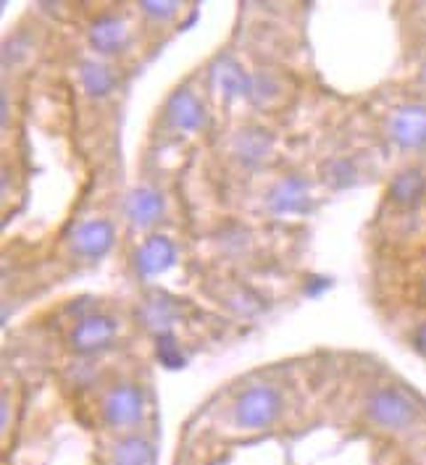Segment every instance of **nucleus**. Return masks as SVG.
Returning <instances> with one entry per match:
<instances>
[{
    "label": "nucleus",
    "mask_w": 426,
    "mask_h": 465,
    "mask_svg": "<svg viewBox=\"0 0 426 465\" xmlns=\"http://www.w3.org/2000/svg\"><path fill=\"white\" fill-rule=\"evenodd\" d=\"M282 413V395L271 384H253L247 387L235 403V421L240 429H266Z\"/></svg>",
    "instance_id": "nucleus-1"
},
{
    "label": "nucleus",
    "mask_w": 426,
    "mask_h": 465,
    "mask_svg": "<svg viewBox=\"0 0 426 465\" xmlns=\"http://www.w3.org/2000/svg\"><path fill=\"white\" fill-rule=\"evenodd\" d=\"M366 413L376 426L387 431H403L416 421V405L411 403V397L392 387L376 389L366 400Z\"/></svg>",
    "instance_id": "nucleus-2"
},
{
    "label": "nucleus",
    "mask_w": 426,
    "mask_h": 465,
    "mask_svg": "<svg viewBox=\"0 0 426 465\" xmlns=\"http://www.w3.org/2000/svg\"><path fill=\"white\" fill-rule=\"evenodd\" d=\"M145 397L134 384H119L103 397V418L114 429H129L142 421Z\"/></svg>",
    "instance_id": "nucleus-3"
},
{
    "label": "nucleus",
    "mask_w": 426,
    "mask_h": 465,
    "mask_svg": "<svg viewBox=\"0 0 426 465\" xmlns=\"http://www.w3.org/2000/svg\"><path fill=\"white\" fill-rule=\"evenodd\" d=\"M390 140L403 150L426 148V106H403L387 124Z\"/></svg>",
    "instance_id": "nucleus-4"
},
{
    "label": "nucleus",
    "mask_w": 426,
    "mask_h": 465,
    "mask_svg": "<svg viewBox=\"0 0 426 465\" xmlns=\"http://www.w3.org/2000/svg\"><path fill=\"white\" fill-rule=\"evenodd\" d=\"M114 337H117V324H114V318L100 316V313H92V316H84V318L74 326L68 342H71V348L76 349V352L90 355V352H98V349L109 348V345L114 342Z\"/></svg>",
    "instance_id": "nucleus-5"
},
{
    "label": "nucleus",
    "mask_w": 426,
    "mask_h": 465,
    "mask_svg": "<svg viewBox=\"0 0 426 465\" xmlns=\"http://www.w3.org/2000/svg\"><path fill=\"white\" fill-rule=\"evenodd\" d=\"M68 242H71V250L76 255H82V258H100L114 245V227L106 219H90V221L79 224L71 232Z\"/></svg>",
    "instance_id": "nucleus-6"
},
{
    "label": "nucleus",
    "mask_w": 426,
    "mask_h": 465,
    "mask_svg": "<svg viewBox=\"0 0 426 465\" xmlns=\"http://www.w3.org/2000/svg\"><path fill=\"white\" fill-rule=\"evenodd\" d=\"M177 263V247L169 237L153 234L145 239V245L137 250V271L142 277H158L166 274Z\"/></svg>",
    "instance_id": "nucleus-7"
},
{
    "label": "nucleus",
    "mask_w": 426,
    "mask_h": 465,
    "mask_svg": "<svg viewBox=\"0 0 426 465\" xmlns=\"http://www.w3.org/2000/svg\"><path fill=\"white\" fill-rule=\"evenodd\" d=\"M310 205L308 184L301 176H287L282 179L271 192H269V208L279 216H301Z\"/></svg>",
    "instance_id": "nucleus-8"
},
{
    "label": "nucleus",
    "mask_w": 426,
    "mask_h": 465,
    "mask_svg": "<svg viewBox=\"0 0 426 465\" xmlns=\"http://www.w3.org/2000/svg\"><path fill=\"white\" fill-rule=\"evenodd\" d=\"M164 213V197L161 192L156 189H148V187H140L129 195L126 200V219L132 227L137 229H148L153 227Z\"/></svg>",
    "instance_id": "nucleus-9"
},
{
    "label": "nucleus",
    "mask_w": 426,
    "mask_h": 465,
    "mask_svg": "<svg viewBox=\"0 0 426 465\" xmlns=\"http://www.w3.org/2000/svg\"><path fill=\"white\" fill-rule=\"evenodd\" d=\"M126 40H129V27L114 13L95 19L90 27V43L98 53H117L126 45Z\"/></svg>",
    "instance_id": "nucleus-10"
},
{
    "label": "nucleus",
    "mask_w": 426,
    "mask_h": 465,
    "mask_svg": "<svg viewBox=\"0 0 426 465\" xmlns=\"http://www.w3.org/2000/svg\"><path fill=\"white\" fill-rule=\"evenodd\" d=\"M166 116H169V124L180 132H195L200 124H203V106L200 100L187 90V87H180L169 103H166Z\"/></svg>",
    "instance_id": "nucleus-11"
},
{
    "label": "nucleus",
    "mask_w": 426,
    "mask_h": 465,
    "mask_svg": "<svg viewBox=\"0 0 426 465\" xmlns=\"http://www.w3.org/2000/svg\"><path fill=\"white\" fill-rule=\"evenodd\" d=\"M213 84L224 98H243L253 92L247 74L232 59H221L213 66Z\"/></svg>",
    "instance_id": "nucleus-12"
},
{
    "label": "nucleus",
    "mask_w": 426,
    "mask_h": 465,
    "mask_svg": "<svg viewBox=\"0 0 426 465\" xmlns=\"http://www.w3.org/2000/svg\"><path fill=\"white\" fill-rule=\"evenodd\" d=\"M79 76H82V84H84L87 95H92V98H106L117 84L111 68L106 63H98V60H82Z\"/></svg>",
    "instance_id": "nucleus-13"
},
{
    "label": "nucleus",
    "mask_w": 426,
    "mask_h": 465,
    "mask_svg": "<svg viewBox=\"0 0 426 465\" xmlns=\"http://www.w3.org/2000/svg\"><path fill=\"white\" fill-rule=\"evenodd\" d=\"M114 465H153V447L142 437H126L114 447Z\"/></svg>",
    "instance_id": "nucleus-14"
},
{
    "label": "nucleus",
    "mask_w": 426,
    "mask_h": 465,
    "mask_svg": "<svg viewBox=\"0 0 426 465\" xmlns=\"http://www.w3.org/2000/svg\"><path fill=\"white\" fill-rule=\"evenodd\" d=\"M424 192V174L416 172V169H408L403 174H398L390 184V195L395 203L400 205H414Z\"/></svg>",
    "instance_id": "nucleus-15"
},
{
    "label": "nucleus",
    "mask_w": 426,
    "mask_h": 465,
    "mask_svg": "<svg viewBox=\"0 0 426 465\" xmlns=\"http://www.w3.org/2000/svg\"><path fill=\"white\" fill-rule=\"evenodd\" d=\"M235 153L243 158L245 164H255L269 153V137L261 129H243L235 137Z\"/></svg>",
    "instance_id": "nucleus-16"
},
{
    "label": "nucleus",
    "mask_w": 426,
    "mask_h": 465,
    "mask_svg": "<svg viewBox=\"0 0 426 465\" xmlns=\"http://www.w3.org/2000/svg\"><path fill=\"white\" fill-rule=\"evenodd\" d=\"M140 11L145 16L156 19V21H166L180 11V3H174V0H161V3L158 0H145V3H140Z\"/></svg>",
    "instance_id": "nucleus-17"
},
{
    "label": "nucleus",
    "mask_w": 426,
    "mask_h": 465,
    "mask_svg": "<svg viewBox=\"0 0 426 465\" xmlns=\"http://www.w3.org/2000/svg\"><path fill=\"white\" fill-rule=\"evenodd\" d=\"M158 355H161V360L166 365H182V355L177 352L174 340H169V337H161L158 340Z\"/></svg>",
    "instance_id": "nucleus-18"
},
{
    "label": "nucleus",
    "mask_w": 426,
    "mask_h": 465,
    "mask_svg": "<svg viewBox=\"0 0 426 465\" xmlns=\"http://www.w3.org/2000/svg\"><path fill=\"white\" fill-rule=\"evenodd\" d=\"M416 348L426 355V324L419 329V334H416Z\"/></svg>",
    "instance_id": "nucleus-19"
},
{
    "label": "nucleus",
    "mask_w": 426,
    "mask_h": 465,
    "mask_svg": "<svg viewBox=\"0 0 426 465\" xmlns=\"http://www.w3.org/2000/svg\"><path fill=\"white\" fill-rule=\"evenodd\" d=\"M424 82H426V68H424Z\"/></svg>",
    "instance_id": "nucleus-20"
}]
</instances>
